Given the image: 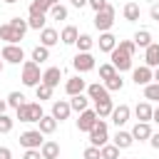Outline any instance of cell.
I'll use <instances>...</instances> for the list:
<instances>
[{
    "label": "cell",
    "mask_w": 159,
    "mask_h": 159,
    "mask_svg": "<svg viewBox=\"0 0 159 159\" xmlns=\"http://www.w3.org/2000/svg\"><path fill=\"white\" fill-rule=\"evenodd\" d=\"M139 12H142V10H139V5H137V2H127V5H124V10H122V15H124V20H127V22H137V20H139Z\"/></svg>",
    "instance_id": "obj_28"
},
{
    "label": "cell",
    "mask_w": 159,
    "mask_h": 159,
    "mask_svg": "<svg viewBox=\"0 0 159 159\" xmlns=\"http://www.w3.org/2000/svg\"><path fill=\"white\" fill-rule=\"evenodd\" d=\"M40 154H42V159H60V144L57 142H45L40 147Z\"/></svg>",
    "instance_id": "obj_24"
},
{
    "label": "cell",
    "mask_w": 159,
    "mask_h": 159,
    "mask_svg": "<svg viewBox=\"0 0 159 159\" xmlns=\"http://www.w3.org/2000/svg\"><path fill=\"white\" fill-rule=\"evenodd\" d=\"M40 42H42L45 47H52V45H57V42H60V32H57V30H52V27H45V30L40 32Z\"/></svg>",
    "instance_id": "obj_22"
},
{
    "label": "cell",
    "mask_w": 159,
    "mask_h": 159,
    "mask_svg": "<svg viewBox=\"0 0 159 159\" xmlns=\"http://www.w3.org/2000/svg\"><path fill=\"white\" fill-rule=\"evenodd\" d=\"M50 5H60V0H50Z\"/></svg>",
    "instance_id": "obj_54"
},
{
    "label": "cell",
    "mask_w": 159,
    "mask_h": 159,
    "mask_svg": "<svg viewBox=\"0 0 159 159\" xmlns=\"http://www.w3.org/2000/svg\"><path fill=\"white\" fill-rule=\"evenodd\" d=\"M107 139H109V132H107V122H102V119H99V122L92 127V132H89V144L102 149V147L107 144Z\"/></svg>",
    "instance_id": "obj_5"
},
{
    "label": "cell",
    "mask_w": 159,
    "mask_h": 159,
    "mask_svg": "<svg viewBox=\"0 0 159 159\" xmlns=\"http://www.w3.org/2000/svg\"><path fill=\"white\" fill-rule=\"evenodd\" d=\"M45 60H50V47H45V45H37L35 50H32V62H45Z\"/></svg>",
    "instance_id": "obj_32"
},
{
    "label": "cell",
    "mask_w": 159,
    "mask_h": 159,
    "mask_svg": "<svg viewBox=\"0 0 159 159\" xmlns=\"http://www.w3.org/2000/svg\"><path fill=\"white\" fill-rule=\"evenodd\" d=\"M0 159H12V152L7 147H0Z\"/></svg>",
    "instance_id": "obj_49"
},
{
    "label": "cell",
    "mask_w": 159,
    "mask_h": 159,
    "mask_svg": "<svg viewBox=\"0 0 159 159\" xmlns=\"http://www.w3.org/2000/svg\"><path fill=\"white\" fill-rule=\"evenodd\" d=\"M5 109H7V99H0V114H5Z\"/></svg>",
    "instance_id": "obj_51"
},
{
    "label": "cell",
    "mask_w": 159,
    "mask_h": 159,
    "mask_svg": "<svg viewBox=\"0 0 159 159\" xmlns=\"http://www.w3.org/2000/svg\"><path fill=\"white\" fill-rule=\"evenodd\" d=\"M152 119H154V122H157V124H159V107H157V109H154V114H152Z\"/></svg>",
    "instance_id": "obj_52"
},
{
    "label": "cell",
    "mask_w": 159,
    "mask_h": 159,
    "mask_svg": "<svg viewBox=\"0 0 159 159\" xmlns=\"http://www.w3.org/2000/svg\"><path fill=\"white\" fill-rule=\"evenodd\" d=\"M99 154H102V159H119V149L114 144H104L99 149Z\"/></svg>",
    "instance_id": "obj_36"
},
{
    "label": "cell",
    "mask_w": 159,
    "mask_h": 159,
    "mask_svg": "<svg viewBox=\"0 0 159 159\" xmlns=\"http://www.w3.org/2000/svg\"><path fill=\"white\" fill-rule=\"evenodd\" d=\"M114 15H117L114 5H107L104 10L94 12V27H97L99 32H109V27L114 25Z\"/></svg>",
    "instance_id": "obj_4"
},
{
    "label": "cell",
    "mask_w": 159,
    "mask_h": 159,
    "mask_svg": "<svg viewBox=\"0 0 159 159\" xmlns=\"http://www.w3.org/2000/svg\"><path fill=\"white\" fill-rule=\"evenodd\" d=\"M94 112H97L99 119L112 117V112H114V102H112V97H109V99H102V102H94Z\"/></svg>",
    "instance_id": "obj_19"
},
{
    "label": "cell",
    "mask_w": 159,
    "mask_h": 159,
    "mask_svg": "<svg viewBox=\"0 0 159 159\" xmlns=\"http://www.w3.org/2000/svg\"><path fill=\"white\" fill-rule=\"evenodd\" d=\"M0 57H2L5 62H10V65H20V62L25 60V52H22L20 45H5L2 52H0Z\"/></svg>",
    "instance_id": "obj_8"
},
{
    "label": "cell",
    "mask_w": 159,
    "mask_h": 159,
    "mask_svg": "<svg viewBox=\"0 0 159 159\" xmlns=\"http://www.w3.org/2000/svg\"><path fill=\"white\" fill-rule=\"evenodd\" d=\"M45 22H47V15H30V17H27V25H30L32 30H37V32L45 30Z\"/></svg>",
    "instance_id": "obj_31"
},
{
    "label": "cell",
    "mask_w": 159,
    "mask_h": 159,
    "mask_svg": "<svg viewBox=\"0 0 159 159\" xmlns=\"http://www.w3.org/2000/svg\"><path fill=\"white\" fill-rule=\"evenodd\" d=\"M144 97L152 99V102H159V82H152L144 87Z\"/></svg>",
    "instance_id": "obj_37"
},
{
    "label": "cell",
    "mask_w": 159,
    "mask_h": 159,
    "mask_svg": "<svg viewBox=\"0 0 159 159\" xmlns=\"http://www.w3.org/2000/svg\"><path fill=\"white\" fill-rule=\"evenodd\" d=\"M119 45H122V47H127L132 55L137 52V45H134V40H119Z\"/></svg>",
    "instance_id": "obj_46"
},
{
    "label": "cell",
    "mask_w": 159,
    "mask_h": 159,
    "mask_svg": "<svg viewBox=\"0 0 159 159\" xmlns=\"http://www.w3.org/2000/svg\"><path fill=\"white\" fill-rule=\"evenodd\" d=\"M12 117H7V114H0V134H7V132H12Z\"/></svg>",
    "instance_id": "obj_42"
},
{
    "label": "cell",
    "mask_w": 159,
    "mask_h": 159,
    "mask_svg": "<svg viewBox=\"0 0 159 159\" xmlns=\"http://www.w3.org/2000/svg\"><path fill=\"white\" fill-rule=\"evenodd\" d=\"M50 0H32L30 2V15H47L50 12Z\"/></svg>",
    "instance_id": "obj_29"
},
{
    "label": "cell",
    "mask_w": 159,
    "mask_h": 159,
    "mask_svg": "<svg viewBox=\"0 0 159 159\" xmlns=\"http://www.w3.org/2000/svg\"><path fill=\"white\" fill-rule=\"evenodd\" d=\"M72 2V7H77V10H82L84 5H89V0H70Z\"/></svg>",
    "instance_id": "obj_48"
},
{
    "label": "cell",
    "mask_w": 159,
    "mask_h": 159,
    "mask_svg": "<svg viewBox=\"0 0 159 159\" xmlns=\"http://www.w3.org/2000/svg\"><path fill=\"white\" fill-rule=\"evenodd\" d=\"M132 80H134V84L139 87H147V84H152V80H154V70L152 67H147V65H142V67H137L134 72H132Z\"/></svg>",
    "instance_id": "obj_10"
},
{
    "label": "cell",
    "mask_w": 159,
    "mask_h": 159,
    "mask_svg": "<svg viewBox=\"0 0 159 159\" xmlns=\"http://www.w3.org/2000/svg\"><path fill=\"white\" fill-rule=\"evenodd\" d=\"M107 5H109V2H107V0H89V7H92V10H94V12H99V10H104V7H107Z\"/></svg>",
    "instance_id": "obj_44"
},
{
    "label": "cell",
    "mask_w": 159,
    "mask_h": 159,
    "mask_svg": "<svg viewBox=\"0 0 159 159\" xmlns=\"http://www.w3.org/2000/svg\"><path fill=\"white\" fill-rule=\"evenodd\" d=\"M84 89H87V82L77 75V77H70L67 82H65V92L70 94V97H75V94H84Z\"/></svg>",
    "instance_id": "obj_11"
},
{
    "label": "cell",
    "mask_w": 159,
    "mask_h": 159,
    "mask_svg": "<svg viewBox=\"0 0 159 159\" xmlns=\"http://www.w3.org/2000/svg\"><path fill=\"white\" fill-rule=\"evenodd\" d=\"M40 82H42L40 65H37V62H32V60L22 62V84H25V87H37Z\"/></svg>",
    "instance_id": "obj_3"
},
{
    "label": "cell",
    "mask_w": 159,
    "mask_h": 159,
    "mask_svg": "<svg viewBox=\"0 0 159 159\" xmlns=\"http://www.w3.org/2000/svg\"><path fill=\"white\" fill-rule=\"evenodd\" d=\"M82 157H84V159H102V154H99V147H92V144L84 149V154H82Z\"/></svg>",
    "instance_id": "obj_43"
},
{
    "label": "cell",
    "mask_w": 159,
    "mask_h": 159,
    "mask_svg": "<svg viewBox=\"0 0 159 159\" xmlns=\"http://www.w3.org/2000/svg\"><path fill=\"white\" fill-rule=\"evenodd\" d=\"M77 37H80V32H77L75 25H67V27H62V32H60V40H62L65 45H75Z\"/></svg>",
    "instance_id": "obj_25"
},
{
    "label": "cell",
    "mask_w": 159,
    "mask_h": 159,
    "mask_svg": "<svg viewBox=\"0 0 159 159\" xmlns=\"http://www.w3.org/2000/svg\"><path fill=\"white\" fill-rule=\"evenodd\" d=\"M0 40H5L7 45H17V42L22 40V35H20L10 22H5V25H0Z\"/></svg>",
    "instance_id": "obj_13"
},
{
    "label": "cell",
    "mask_w": 159,
    "mask_h": 159,
    "mask_svg": "<svg viewBox=\"0 0 159 159\" xmlns=\"http://www.w3.org/2000/svg\"><path fill=\"white\" fill-rule=\"evenodd\" d=\"M99 122V117H97V112L94 109H84V112H80V119H77V129L80 132H92V127Z\"/></svg>",
    "instance_id": "obj_9"
},
{
    "label": "cell",
    "mask_w": 159,
    "mask_h": 159,
    "mask_svg": "<svg viewBox=\"0 0 159 159\" xmlns=\"http://www.w3.org/2000/svg\"><path fill=\"white\" fill-rule=\"evenodd\" d=\"M149 17H152V20H157V22H159V2H154V5H152V7H149Z\"/></svg>",
    "instance_id": "obj_47"
},
{
    "label": "cell",
    "mask_w": 159,
    "mask_h": 159,
    "mask_svg": "<svg viewBox=\"0 0 159 159\" xmlns=\"http://www.w3.org/2000/svg\"><path fill=\"white\" fill-rule=\"evenodd\" d=\"M75 45H77V50H80V52H89V50H92V45H94V40H92L89 35H80Z\"/></svg>",
    "instance_id": "obj_33"
},
{
    "label": "cell",
    "mask_w": 159,
    "mask_h": 159,
    "mask_svg": "<svg viewBox=\"0 0 159 159\" xmlns=\"http://www.w3.org/2000/svg\"><path fill=\"white\" fill-rule=\"evenodd\" d=\"M152 127H149V122H137L134 127H132V137L134 139H139V142H144V139H152Z\"/></svg>",
    "instance_id": "obj_18"
},
{
    "label": "cell",
    "mask_w": 159,
    "mask_h": 159,
    "mask_svg": "<svg viewBox=\"0 0 159 159\" xmlns=\"http://www.w3.org/2000/svg\"><path fill=\"white\" fill-rule=\"evenodd\" d=\"M154 82H159V67L154 70Z\"/></svg>",
    "instance_id": "obj_53"
},
{
    "label": "cell",
    "mask_w": 159,
    "mask_h": 159,
    "mask_svg": "<svg viewBox=\"0 0 159 159\" xmlns=\"http://www.w3.org/2000/svg\"><path fill=\"white\" fill-rule=\"evenodd\" d=\"M37 124H40V127H37V129H40V132H42V134H52V132H55V129H57V119H55V117H52V114H45V117H42V119H40V122H37Z\"/></svg>",
    "instance_id": "obj_27"
},
{
    "label": "cell",
    "mask_w": 159,
    "mask_h": 159,
    "mask_svg": "<svg viewBox=\"0 0 159 159\" xmlns=\"http://www.w3.org/2000/svg\"><path fill=\"white\" fill-rule=\"evenodd\" d=\"M134 114H137V119H139V122H152L154 107H152L149 102H139V104L134 107Z\"/></svg>",
    "instance_id": "obj_20"
},
{
    "label": "cell",
    "mask_w": 159,
    "mask_h": 159,
    "mask_svg": "<svg viewBox=\"0 0 159 159\" xmlns=\"http://www.w3.org/2000/svg\"><path fill=\"white\" fill-rule=\"evenodd\" d=\"M7 22H10V25H12L22 37H25V32H27V27H30V25H27V20H22V17H10Z\"/></svg>",
    "instance_id": "obj_39"
},
{
    "label": "cell",
    "mask_w": 159,
    "mask_h": 159,
    "mask_svg": "<svg viewBox=\"0 0 159 159\" xmlns=\"http://www.w3.org/2000/svg\"><path fill=\"white\" fill-rule=\"evenodd\" d=\"M149 144H152L154 149H159V132H154V134H152V139H149Z\"/></svg>",
    "instance_id": "obj_50"
},
{
    "label": "cell",
    "mask_w": 159,
    "mask_h": 159,
    "mask_svg": "<svg viewBox=\"0 0 159 159\" xmlns=\"http://www.w3.org/2000/svg\"><path fill=\"white\" fill-rule=\"evenodd\" d=\"M20 144H22L25 149H40V147L45 144L42 132H40V129H27V132H22V134H20Z\"/></svg>",
    "instance_id": "obj_6"
},
{
    "label": "cell",
    "mask_w": 159,
    "mask_h": 159,
    "mask_svg": "<svg viewBox=\"0 0 159 159\" xmlns=\"http://www.w3.org/2000/svg\"><path fill=\"white\" fill-rule=\"evenodd\" d=\"M112 144H114L117 149H129V147L134 144V137H132V132H122V129H119V132L114 134V142H112Z\"/></svg>",
    "instance_id": "obj_21"
},
{
    "label": "cell",
    "mask_w": 159,
    "mask_h": 159,
    "mask_svg": "<svg viewBox=\"0 0 159 159\" xmlns=\"http://www.w3.org/2000/svg\"><path fill=\"white\" fill-rule=\"evenodd\" d=\"M72 67H75L80 75L92 72V70H94V57H92L89 52H77V55H75V60H72Z\"/></svg>",
    "instance_id": "obj_7"
},
{
    "label": "cell",
    "mask_w": 159,
    "mask_h": 159,
    "mask_svg": "<svg viewBox=\"0 0 159 159\" xmlns=\"http://www.w3.org/2000/svg\"><path fill=\"white\" fill-rule=\"evenodd\" d=\"M109 57H112V65H114L117 72H127V70H132V57H134V55H132L127 47L117 45V47L109 52Z\"/></svg>",
    "instance_id": "obj_1"
},
{
    "label": "cell",
    "mask_w": 159,
    "mask_h": 159,
    "mask_svg": "<svg viewBox=\"0 0 159 159\" xmlns=\"http://www.w3.org/2000/svg\"><path fill=\"white\" fill-rule=\"evenodd\" d=\"M129 114H132L129 104H119V107H114V112H112V122H114L117 127H122V124L129 122Z\"/></svg>",
    "instance_id": "obj_17"
},
{
    "label": "cell",
    "mask_w": 159,
    "mask_h": 159,
    "mask_svg": "<svg viewBox=\"0 0 159 159\" xmlns=\"http://www.w3.org/2000/svg\"><path fill=\"white\" fill-rule=\"evenodd\" d=\"M5 2H7V5H12V2H17V0H5Z\"/></svg>",
    "instance_id": "obj_55"
},
{
    "label": "cell",
    "mask_w": 159,
    "mask_h": 159,
    "mask_svg": "<svg viewBox=\"0 0 159 159\" xmlns=\"http://www.w3.org/2000/svg\"><path fill=\"white\" fill-rule=\"evenodd\" d=\"M7 104L15 107V109L22 107V104H25V94H22V92H10V94H7Z\"/></svg>",
    "instance_id": "obj_41"
},
{
    "label": "cell",
    "mask_w": 159,
    "mask_h": 159,
    "mask_svg": "<svg viewBox=\"0 0 159 159\" xmlns=\"http://www.w3.org/2000/svg\"><path fill=\"white\" fill-rule=\"evenodd\" d=\"M97 45H99V50H102V52H112V50L117 47V37H114L112 32H102V35H99V40H97Z\"/></svg>",
    "instance_id": "obj_23"
},
{
    "label": "cell",
    "mask_w": 159,
    "mask_h": 159,
    "mask_svg": "<svg viewBox=\"0 0 159 159\" xmlns=\"http://www.w3.org/2000/svg\"><path fill=\"white\" fill-rule=\"evenodd\" d=\"M104 87H107L109 92H119V89L124 87V80H122V75L117 72V75H114L112 80H107V82H104Z\"/></svg>",
    "instance_id": "obj_35"
},
{
    "label": "cell",
    "mask_w": 159,
    "mask_h": 159,
    "mask_svg": "<svg viewBox=\"0 0 159 159\" xmlns=\"http://www.w3.org/2000/svg\"><path fill=\"white\" fill-rule=\"evenodd\" d=\"M60 80H62V70H60V67H47V70L42 72V82H45L47 87H52V89L60 84Z\"/></svg>",
    "instance_id": "obj_15"
},
{
    "label": "cell",
    "mask_w": 159,
    "mask_h": 159,
    "mask_svg": "<svg viewBox=\"0 0 159 159\" xmlns=\"http://www.w3.org/2000/svg\"><path fill=\"white\" fill-rule=\"evenodd\" d=\"M50 17L52 20H67V7L65 5H52L50 7Z\"/></svg>",
    "instance_id": "obj_38"
},
{
    "label": "cell",
    "mask_w": 159,
    "mask_h": 159,
    "mask_svg": "<svg viewBox=\"0 0 159 159\" xmlns=\"http://www.w3.org/2000/svg\"><path fill=\"white\" fill-rule=\"evenodd\" d=\"M22 159H42V154H40V149H25Z\"/></svg>",
    "instance_id": "obj_45"
},
{
    "label": "cell",
    "mask_w": 159,
    "mask_h": 159,
    "mask_svg": "<svg viewBox=\"0 0 159 159\" xmlns=\"http://www.w3.org/2000/svg\"><path fill=\"white\" fill-rule=\"evenodd\" d=\"M0 72H2V60H0Z\"/></svg>",
    "instance_id": "obj_56"
},
{
    "label": "cell",
    "mask_w": 159,
    "mask_h": 159,
    "mask_svg": "<svg viewBox=\"0 0 159 159\" xmlns=\"http://www.w3.org/2000/svg\"><path fill=\"white\" fill-rule=\"evenodd\" d=\"M144 65L157 70L159 67V42H152L147 50H144Z\"/></svg>",
    "instance_id": "obj_14"
},
{
    "label": "cell",
    "mask_w": 159,
    "mask_h": 159,
    "mask_svg": "<svg viewBox=\"0 0 159 159\" xmlns=\"http://www.w3.org/2000/svg\"><path fill=\"white\" fill-rule=\"evenodd\" d=\"M70 112H72L70 102H65V99H57V102H52V117H55L57 122L67 119V117H70Z\"/></svg>",
    "instance_id": "obj_16"
},
{
    "label": "cell",
    "mask_w": 159,
    "mask_h": 159,
    "mask_svg": "<svg viewBox=\"0 0 159 159\" xmlns=\"http://www.w3.org/2000/svg\"><path fill=\"white\" fill-rule=\"evenodd\" d=\"M35 94H37L40 102H42V99H50V97H52V87H47L45 82H40V84L35 87Z\"/></svg>",
    "instance_id": "obj_40"
},
{
    "label": "cell",
    "mask_w": 159,
    "mask_h": 159,
    "mask_svg": "<svg viewBox=\"0 0 159 159\" xmlns=\"http://www.w3.org/2000/svg\"><path fill=\"white\" fill-rule=\"evenodd\" d=\"M70 107H72V112H84V109H89V97L87 94H75L70 99Z\"/></svg>",
    "instance_id": "obj_26"
},
{
    "label": "cell",
    "mask_w": 159,
    "mask_h": 159,
    "mask_svg": "<svg viewBox=\"0 0 159 159\" xmlns=\"http://www.w3.org/2000/svg\"><path fill=\"white\" fill-rule=\"evenodd\" d=\"M134 45L147 50V47L152 45V32H149V30H137V32H134Z\"/></svg>",
    "instance_id": "obj_30"
},
{
    "label": "cell",
    "mask_w": 159,
    "mask_h": 159,
    "mask_svg": "<svg viewBox=\"0 0 159 159\" xmlns=\"http://www.w3.org/2000/svg\"><path fill=\"white\" fill-rule=\"evenodd\" d=\"M87 97L94 102H102V99H109V89L99 82H92V84H87Z\"/></svg>",
    "instance_id": "obj_12"
},
{
    "label": "cell",
    "mask_w": 159,
    "mask_h": 159,
    "mask_svg": "<svg viewBox=\"0 0 159 159\" xmlns=\"http://www.w3.org/2000/svg\"><path fill=\"white\" fill-rule=\"evenodd\" d=\"M15 112H17V119H20V122H40V119L45 117L40 102H25V104L17 107Z\"/></svg>",
    "instance_id": "obj_2"
},
{
    "label": "cell",
    "mask_w": 159,
    "mask_h": 159,
    "mask_svg": "<svg viewBox=\"0 0 159 159\" xmlns=\"http://www.w3.org/2000/svg\"><path fill=\"white\" fill-rule=\"evenodd\" d=\"M114 75H117V70H114V65H112V62L99 65V80H104V82H107V80H112Z\"/></svg>",
    "instance_id": "obj_34"
}]
</instances>
